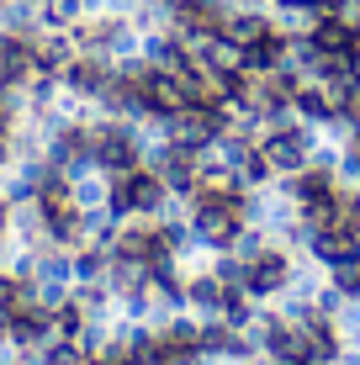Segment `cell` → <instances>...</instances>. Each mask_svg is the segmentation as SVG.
<instances>
[{"instance_id": "6da1fadb", "label": "cell", "mask_w": 360, "mask_h": 365, "mask_svg": "<svg viewBox=\"0 0 360 365\" xmlns=\"http://www.w3.org/2000/svg\"><path fill=\"white\" fill-rule=\"evenodd\" d=\"M292 270H297V255H292L287 244H270L259 259H250V265H244V292L259 297V302H276L281 292H287Z\"/></svg>"}, {"instance_id": "7a4b0ae2", "label": "cell", "mask_w": 360, "mask_h": 365, "mask_svg": "<svg viewBox=\"0 0 360 365\" xmlns=\"http://www.w3.org/2000/svg\"><path fill=\"white\" fill-rule=\"evenodd\" d=\"M111 74H117V64H111V58H101V53H74L69 69L58 74V80H64V96H69V101L96 106V101H101V91L111 85Z\"/></svg>"}, {"instance_id": "3957f363", "label": "cell", "mask_w": 360, "mask_h": 365, "mask_svg": "<svg viewBox=\"0 0 360 365\" xmlns=\"http://www.w3.org/2000/svg\"><path fill=\"white\" fill-rule=\"evenodd\" d=\"M307 259H313V265H324L329 275H334V270H350L355 259H360V233L344 228V222L318 228L313 238H307Z\"/></svg>"}, {"instance_id": "277c9868", "label": "cell", "mask_w": 360, "mask_h": 365, "mask_svg": "<svg viewBox=\"0 0 360 365\" xmlns=\"http://www.w3.org/2000/svg\"><path fill=\"white\" fill-rule=\"evenodd\" d=\"M222 302H228V286L217 281L212 270H196V275H185V312L191 318H222Z\"/></svg>"}, {"instance_id": "5b68a950", "label": "cell", "mask_w": 360, "mask_h": 365, "mask_svg": "<svg viewBox=\"0 0 360 365\" xmlns=\"http://www.w3.org/2000/svg\"><path fill=\"white\" fill-rule=\"evenodd\" d=\"M222 32L233 37V43H259L265 32H276V21H270V11H244V6H228V21H222Z\"/></svg>"}, {"instance_id": "8992f818", "label": "cell", "mask_w": 360, "mask_h": 365, "mask_svg": "<svg viewBox=\"0 0 360 365\" xmlns=\"http://www.w3.org/2000/svg\"><path fill=\"white\" fill-rule=\"evenodd\" d=\"M334 329H339L344 349H360V297H344L339 312H334Z\"/></svg>"}, {"instance_id": "52a82bcc", "label": "cell", "mask_w": 360, "mask_h": 365, "mask_svg": "<svg viewBox=\"0 0 360 365\" xmlns=\"http://www.w3.org/2000/svg\"><path fill=\"white\" fill-rule=\"evenodd\" d=\"M270 6H292V11H313V16H324V0H270Z\"/></svg>"}, {"instance_id": "ba28073f", "label": "cell", "mask_w": 360, "mask_h": 365, "mask_svg": "<svg viewBox=\"0 0 360 365\" xmlns=\"http://www.w3.org/2000/svg\"><path fill=\"white\" fill-rule=\"evenodd\" d=\"M11 212H16V207H11V196H0V238L11 233Z\"/></svg>"}]
</instances>
